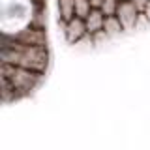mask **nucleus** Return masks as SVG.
Masks as SVG:
<instances>
[{
  "label": "nucleus",
  "mask_w": 150,
  "mask_h": 150,
  "mask_svg": "<svg viewBox=\"0 0 150 150\" xmlns=\"http://www.w3.org/2000/svg\"><path fill=\"white\" fill-rule=\"evenodd\" d=\"M4 64L17 66L23 69H32V71H41L47 66V53L43 47L36 45H19L13 49H6L2 53Z\"/></svg>",
  "instance_id": "nucleus-1"
},
{
  "label": "nucleus",
  "mask_w": 150,
  "mask_h": 150,
  "mask_svg": "<svg viewBox=\"0 0 150 150\" xmlns=\"http://www.w3.org/2000/svg\"><path fill=\"white\" fill-rule=\"evenodd\" d=\"M139 15H141V11L137 9V6H135L131 0H124V2L118 4L116 17L120 19V23H122L124 28H133L139 23Z\"/></svg>",
  "instance_id": "nucleus-2"
},
{
  "label": "nucleus",
  "mask_w": 150,
  "mask_h": 150,
  "mask_svg": "<svg viewBox=\"0 0 150 150\" xmlns=\"http://www.w3.org/2000/svg\"><path fill=\"white\" fill-rule=\"evenodd\" d=\"M86 32H88L86 23H84V19H81V17H73L69 23H66V38H68V41H71V43L79 41Z\"/></svg>",
  "instance_id": "nucleus-3"
},
{
  "label": "nucleus",
  "mask_w": 150,
  "mask_h": 150,
  "mask_svg": "<svg viewBox=\"0 0 150 150\" xmlns=\"http://www.w3.org/2000/svg\"><path fill=\"white\" fill-rule=\"evenodd\" d=\"M84 23H86V28L90 34H96V32L103 30V25H105V13L101 11V9H92L90 15L84 19Z\"/></svg>",
  "instance_id": "nucleus-4"
},
{
  "label": "nucleus",
  "mask_w": 150,
  "mask_h": 150,
  "mask_svg": "<svg viewBox=\"0 0 150 150\" xmlns=\"http://www.w3.org/2000/svg\"><path fill=\"white\" fill-rule=\"evenodd\" d=\"M58 11L60 17L66 23H69L75 17V0H58Z\"/></svg>",
  "instance_id": "nucleus-5"
},
{
  "label": "nucleus",
  "mask_w": 150,
  "mask_h": 150,
  "mask_svg": "<svg viewBox=\"0 0 150 150\" xmlns=\"http://www.w3.org/2000/svg\"><path fill=\"white\" fill-rule=\"evenodd\" d=\"M122 23H120V19L116 17V15H111V17H105V25H103V30H105V34L107 36H115V34H120V30H122Z\"/></svg>",
  "instance_id": "nucleus-6"
},
{
  "label": "nucleus",
  "mask_w": 150,
  "mask_h": 150,
  "mask_svg": "<svg viewBox=\"0 0 150 150\" xmlns=\"http://www.w3.org/2000/svg\"><path fill=\"white\" fill-rule=\"evenodd\" d=\"M92 11V4L90 0H75V17L86 19Z\"/></svg>",
  "instance_id": "nucleus-7"
},
{
  "label": "nucleus",
  "mask_w": 150,
  "mask_h": 150,
  "mask_svg": "<svg viewBox=\"0 0 150 150\" xmlns=\"http://www.w3.org/2000/svg\"><path fill=\"white\" fill-rule=\"evenodd\" d=\"M100 9L105 13V17L116 15V9H118V0H103V4H101Z\"/></svg>",
  "instance_id": "nucleus-8"
},
{
  "label": "nucleus",
  "mask_w": 150,
  "mask_h": 150,
  "mask_svg": "<svg viewBox=\"0 0 150 150\" xmlns=\"http://www.w3.org/2000/svg\"><path fill=\"white\" fill-rule=\"evenodd\" d=\"M131 2H133L135 6H137V9H139L141 13H143V11H144V8H146V4H148V0H131Z\"/></svg>",
  "instance_id": "nucleus-9"
},
{
  "label": "nucleus",
  "mask_w": 150,
  "mask_h": 150,
  "mask_svg": "<svg viewBox=\"0 0 150 150\" xmlns=\"http://www.w3.org/2000/svg\"><path fill=\"white\" fill-rule=\"evenodd\" d=\"M90 4H92V9H100L101 4H103V0H90Z\"/></svg>",
  "instance_id": "nucleus-10"
},
{
  "label": "nucleus",
  "mask_w": 150,
  "mask_h": 150,
  "mask_svg": "<svg viewBox=\"0 0 150 150\" xmlns=\"http://www.w3.org/2000/svg\"><path fill=\"white\" fill-rule=\"evenodd\" d=\"M143 13L148 17V21H150V0H148V4H146V8H144V11H143Z\"/></svg>",
  "instance_id": "nucleus-11"
},
{
  "label": "nucleus",
  "mask_w": 150,
  "mask_h": 150,
  "mask_svg": "<svg viewBox=\"0 0 150 150\" xmlns=\"http://www.w3.org/2000/svg\"><path fill=\"white\" fill-rule=\"evenodd\" d=\"M118 2H124V0H118Z\"/></svg>",
  "instance_id": "nucleus-12"
}]
</instances>
